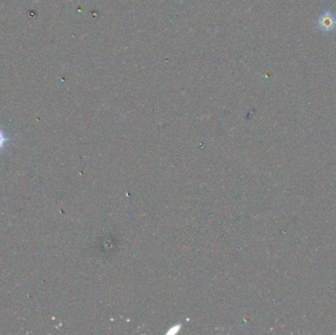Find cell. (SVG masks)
<instances>
[{
    "label": "cell",
    "mask_w": 336,
    "mask_h": 335,
    "mask_svg": "<svg viewBox=\"0 0 336 335\" xmlns=\"http://www.w3.org/2000/svg\"><path fill=\"white\" fill-rule=\"evenodd\" d=\"M317 27L325 32L333 31L336 28V17L331 11H324L317 20Z\"/></svg>",
    "instance_id": "1"
},
{
    "label": "cell",
    "mask_w": 336,
    "mask_h": 335,
    "mask_svg": "<svg viewBox=\"0 0 336 335\" xmlns=\"http://www.w3.org/2000/svg\"><path fill=\"white\" fill-rule=\"evenodd\" d=\"M4 141H5V140H4L3 136L0 134V147H2V145L4 144Z\"/></svg>",
    "instance_id": "2"
}]
</instances>
